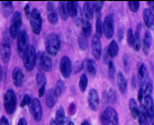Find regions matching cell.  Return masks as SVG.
I'll use <instances>...</instances> for the list:
<instances>
[{"label":"cell","instance_id":"obj_50","mask_svg":"<svg viewBox=\"0 0 154 125\" xmlns=\"http://www.w3.org/2000/svg\"><path fill=\"white\" fill-rule=\"evenodd\" d=\"M150 120L151 121L149 122V125H154V117L153 118H150Z\"/></svg>","mask_w":154,"mask_h":125},{"label":"cell","instance_id":"obj_13","mask_svg":"<svg viewBox=\"0 0 154 125\" xmlns=\"http://www.w3.org/2000/svg\"><path fill=\"white\" fill-rule=\"evenodd\" d=\"M88 104H89V107L92 111H97L99 107V104H100V98L96 89H91L89 91V95H88Z\"/></svg>","mask_w":154,"mask_h":125},{"label":"cell","instance_id":"obj_47","mask_svg":"<svg viewBox=\"0 0 154 125\" xmlns=\"http://www.w3.org/2000/svg\"><path fill=\"white\" fill-rule=\"evenodd\" d=\"M17 125H27V121H26L25 118H20V120L18 121Z\"/></svg>","mask_w":154,"mask_h":125},{"label":"cell","instance_id":"obj_26","mask_svg":"<svg viewBox=\"0 0 154 125\" xmlns=\"http://www.w3.org/2000/svg\"><path fill=\"white\" fill-rule=\"evenodd\" d=\"M81 26H82V34L85 35L86 37L91 35V24L88 19H82L81 20Z\"/></svg>","mask_w":154,"mask_h":125},{"label":"cell","instance_id":"obj_37","mask_svg":"<svg viewBox=\"0 0 154 125\" xmlns=\"http://www.w3.org/2000/svg\"><path fill=\"white\" fill-rule=\"evenodd\" d=\"M138 122L140 125H147L149 124V117L146 115V113L143 111L142 113H140V116H138Z\"/></svg>","mask_w":154,"mask_h":125},{"label":"cell","instance_id":"obj_15","mask_svg":"<svg viewBox=\"0 0 154 125\" xmlns=\"http://www.w3.org/2000/svg\"><path fill=\"white\" fill-rule=\"evenodd\" d=\"M91 48H92V54L96 59H100L101 56V42L100 39L97 37L96 35L92 36L91 39Z\"/></svg>","mask_w":154,"mask_h":125},{"label":"cell","instance_id":"obj_34","mask_svg":"<svg viewBox=\"0 0 154 125\" xmlns=\"http://www.w3.org/2000/svg\"><path fill=\"white\" fill-rule=\"evenodd\" d=\"M87 86H88V78H87L86 74H81L80 80H79V88H80L81 92H83V91L86 90Z\"/></svg>","mask_w":154,"mask_h":125},{"label":"cell","instance_id":"obj_32","mask_svg":"<svg viewBox=\"0 0 154 125\" xmlns=\"http://www.w3.org/2000/svg\"><path fill=\"white\" fill-rule=\"evenodd\" d=\"M103 34V22H101V18L98 17L97 18V20H96V36L97 37H101Z\"/></svg>","mask_w":154,"mask_h":125},{"label":"cell","instance_id":"obj_22","mask_svg":"<svg viewBox=\"0 0 154 125\" xmlns=\"http://www.w3.org/2000/svg\"><path fill=\"white\" fill-rule=\"evenodd\" d=\"M118 52H119V46H118L117 41H111V43L109 44V46L107 48L108 55L110 58H115V56H117Z\"/></svg>","mask_w":154,"mask_h":125},{"label":"cell","instance_id":"obj_49","mask_svg":"<svg viewBox=\"0 0 154 125\" xmlns=\"http://www.w3.org/2000/svg\"><path fill=\"white\" fill-rule=\"evenodd\" d=\"M63 125H74V124H73V122H71L70 120H66V121H65V123Z\"/></svg>","mask_w":154,"mask_h":125},{"label":"cell","instance_id":"obj_28","mask_svg":"<svg viewBox=\"0 0 154 125\" xmlns=\"http://www.w3.org/2000/svg\"><path fill=\"white\" fill-rule=\"evenodd\" d=\"M55 121L57 122V124L59 125H63L66 121V117H65V113L63 111V108H60V109H57V112H56V116H55Z\"/></svg>","mask_w":154,"mask_h":125},{"label":"cell","instance_id":"obj_39","mask_svg":"<svg viewBox=\"0 0 154 125\" xmlns=\"http://www.w3.org/2000/svg\"><path fill=\"white\" fill-rule=\"evenodd\" d=\"M108 65H109V78H110V79H114V77H115V67H114L112 61H109V62H108Z\"/></svg>","mask_w":154,"mask_h":125},{"label":"cell","instance_id":"obj_35","mask_svg":"<svg viewBox=\"0 0 154 125\" xmlns=\"http://www.w3.org/2000/svg\"><path fill=\"white\" fill-rule=\"evenodd\" d=\"M64 89H65V85L63 81H61V80H59V81L56 82V86L55 88H54V90H55L56 92V96L59 97V96H61L63 92H64Z\"/></svg>","mask_w":154,"mask_h":125},{"label":"cell","instance_id":"obj_40","mask_svg":"<svg viewBox=\"0 0 154 125\" xmlns=\"http://www.w3.org/2000/svg\"><path fill=\"white\" fill-rule=\"evenodd\" d=\"M30 100H32V98L29 97V95H25L24 97H23L22 103H20V107H25L26 105H29Z\"/></svg>","mask_w":154,"mask_h":125},{"label":"cell","instance_id":"obj_25","mask_svg":"<svg viewBox=\"0 0 154 125\" xmlns=\"http://www.w3.org/2000/svg\"><path fill=\"white\" fill-rule=\"evenodd\" d=\"M66 8H68V14L71 17H75L78 14V2L75 1H70L66 2Z\"/></svg>","mask_w":154,"mask_h":125},{"label":"cell","instance_id":"obj_8","mask_svg":"<svg viewBox=\"0 0 154 125\" xmlns=\"http://www.w3.org/2000/svg\"><path fill=\"white\" fill-rule=\"evenodd\" d=\"M28 106H29V112H30V114L33 115V117H34L37 122L41 121L42 117H43V109H42L41 102H39L37 98H32L30 104Z\"/></svg>","mask_w":154,"mask_h":125},{"label":"cell","instance_id":"obj_10","mask_svg":"<svg viewBox=\"0 0 154 125\" xmlns=\"http://www.w3.org/2000/svg\"><path fill=\"white\" fill-rule=\"evenodd\" d=\"M142 106L144 112L146 113V115L149 118H153L154 117V103L152 99V96H145L143 97V99L141 100Z\"/></svg>","mask_w":154,"mask_h":125},{"label":"cell","instance_id":"obj_23","mask_svg":"<svg viewBox=\"0 0 154 125\" xmlns=\"http://www.w3.org/2000/svg\"><path fill=\"white\" fill-rule=\"evenodd\" d=\"M140 30H141V25H138L136 32H135V35H134V41H133V45H132V46H133V48H134L135 51H138V50H140V48H141V45H142Z\"/></svg>","mask_w":154,"mask_h":125},{"label":"cell","instance_id":"obj_4","mask_svg":"<svg viewBox=\"0 0 154 125\" xmlns=\"http://www.w3.org/2000/svg\"><path fill=\"white\" fill-rule=\"evenodd\" d=\"M5 109L8 114H13L17 107V97L13 89H8L4 96Z\"/></svg>","mask_w":154,"mask_h":125},{"label":"cell","instance_id":"obj_30","mask_svg":"<svg viewBox=\"0 0 154 125\" xmlns=\"http://www.w3.org/2000/svg\"><path fill=\"white\" fill-rule=\"evenodd\" d=\"M87 70L90 73V76H94L96 74V71H97V67H96V62L91 59H88L87 60Z\"/></svg>","mask_w":154,"mask_h":125},{"label":"cell","instance_id":"obj_16","mask_svg":"<svg viewBox=\"0 0 154 125\" xmlns=\"http://www.w3.org/2000/svg\"><path fill=\"white\" fill-rule=\"evenodd\" d=\"M13 82L16 87H22L24 82V73L19 68H15L13 70Z\"/></svg>","mask_w":154,"mask_h":125},{"label":"cell","instance_id":"obj_44","mask_svg":"<svg viewBox=\"0 0 154 125\" xmlns=\"http://www.w3.org/2000/svg\"><path fill=\"white\" fill-rule=\"evenodd\" d=\"M25 13H26V15L29 17V16H30V7H29V5H26V6H25Z\"/></svg>","mask_w":154,"mask_h":125},{"label":"cell","instance_id":"obj_3","mask_svg":"<svg viewBox=\"0 0 154 125\" xmlns=\"http://www.w3.org/2000/svg\"><path fill=\"white\" fill-rule=\"evenodd\" d=\"M35 65L38 68L39 72L51 71L52 69L51 58L45 52H42V51L38 52V53H36V63H35Z\"/></svg>","mask_w":154,"mask_h":125},{"label":"cell","instance_id":"obj_11","mask_svg":"<svg viewBox=\"0 0 154 125\" xmlns=\"http://www.w3.org/2000/svg\"><path fill=\"white\" fill-rule=\"evenodd\" d=\"M60 71L64 78H69L72 72V63L68 56H63L60 61Z\"/></svg>","mask_w":154,"mask_h":125},{"label":"cell","instance_id":"obj_18","mask_svg":"<svg viewBox=\"0 0 154 125\" xmlns=\"http://www.w3.org/2000/svg\"><path fill=\"white\" fill-rule=\"evenodd\" d=\"M46 105L48 108H52L54 105L56 104V100H57V96H56V92L54 90V88H51V89H48L46 92Z\"/></svg>","mask_w":154,"mask_h":125},{"label":"cell","instance_id":"obj_24","mask_svg":"<svg viewBox=\"0 0 154 125\" xmlns=\"http://www.w3.org/2000/svg\"><path fill=\"white\" fill-rule=\"evenodd\" d=\"M129 111H131V114L134 118H138L140 116V108L137 106V103L135 99H131L129 100Z\"/></svg>","mask_w":154,"mask_h":125},{"label":"cell","instance_id":"obj_9","mask_svg":"<svg viewBox=\"0 0 154 125\" xmlns=\"http://www.w3.org/2000/svg\"><path fill=\"white\" fill-rule=\"evenodd\" d=\"M103 32L107 39H111L115 33V27H114V16L107 15L105 20L103 23Z\"/></svg>","mask_w":154,"mask_h":125},{"label":"cell","instance_id":"obj_42","mask_svg":"<svg viewBox=\"0 0 154 125\" xmlns=\"http://www.w3.org/2000/svg\"><path fill=\"white\" fill-rule=\"evenodd\" d=\"M103 5V2H92V8H94V11L100 13Z\"/></svg>","mask_w":154,"mask_h":125},{"label":"cell","instance_id":"obj_17","mask_svg":"<svg viewBox=\"0 0 154 125\" xmlns=\"http://www.w3.org/2000/svg\"><path fill=\"white\" fill-rule=\"evenodd\" d=\"M143 17H144V23L147 26V28H154V14L151 9H145L143 11Z\"/></svg>","mask_w":154,"mask_h":125},{"label":"cell","instance_id":"obj_51","mask_svg":"<svg viewBox=\"0 0 154 125\" xmlns=\"http://www.w3.org/2000/svg\"><path fill=\"white\" fill-rule=\"evenodd\" d=\"M147 5H149V6H151V7H154V2H152V1H149V2H147Z\"/></svg>","mask_w":154,"mask_h":125},{"label":"cell","instance_id":"obj_45","mask_svg":"<svg viewBox=\"0 0 154 125\" xmlns=\"http://www.w3.org/2000/svg\"><path fill=\"white\" fill-rule=\"evenodd\" d=\"M47 10H48V13H52V11H54V8H53V4H52V2H48V4H47Z\"/></svg>","mask_w":154,"mask_h":125},{"label":"cell","instance_id":"obj_1","mask_svg":"<svg viewBox=\"0 0 154 125\" xmlns=\"http://www.w3.org/2000/svg\"><path fill=\"white\" fill-rule=\"evenodd\" d=\"M60 46H61V41L59 35L54 34V33L47 35L46 39H45L46 53H48L50 55H53V56L57 55V53L60 51Z\"/></svg>","mask_w":154,"mask_h":125},{"label":"cell","instance_id":"obj_5","mask_svg":"<svg viewBox=\"0 0 154 125\" xmlns=\"http://www.w3.org/2000/svg\"><path fill=\"white\" fill-rule=\"evenodd\" d=\"M29 23L33 33L38 35L41 33V30H42V16H41V13H39L38 9L34 8L30 11Z\"/></svg>","mask_w":154,"mask_h":125},{"label":"cell","instance_id":"obj_36","mask_svg":"<svg viewBox=\"0 0 154 125\" xmlns=\"http://www.w3.org/2000/svg\"><path fill=\"white\" fill-rule=\"evenodd\" d=\"M47 19H48V22L51 23L52 25H55V24H57V22H59V15H57L55 11L48 13V15H47Z\"/></svg>","mask_w":154,"mask_h":125},{"label":"cell","instance_id":"obj_21","mask_svg":"<svg viewBox=\"0 0 154 125\" xmlns=\"http://www.w3.org/2000/svg\"><path fill=\"white\" fill-rule=\"evenodd\" d=\"M83 13H85V18L88 19L89 22L94 18L92 2H85V5H83Z\"/></svg>","mask_w":154,"mask_h":125},{"label":"cell","instance_id":"obj_19","mask_svg":"<svg viewBox=\"0 0 154 125\" xmlns=\"http://www.w3.org/2000/svg\"><path fill=\"white\" fill-rule=\"evenodd\" d=\"M151 44H152V36H151V33L149 30H146L144 33V37H143V41H142V46H143V51L145 54H149L151 48Z\"/></svg>","mask_w":154,"mask_h":125},{"label":"cell","instance_id":"obj_7","mask_svg":"<svg viewBox=\"0 0 154 125\" xmlns=\"http://www.w3.org/2000/svg\"><path fill=\"white\" fill-rule=\"evenodd\" d=\"M22 15L19 11H16L14 14L13 18H11V25H10V28H9V34L10 36L15 39L17 37L18 34L20 33V27H22Z\"/></svg>","mask_w":154,"mask_h":125},{"label":"cell","instance_id":"obj_27","mask_svg":"<svg viewBox=\"0 0 154 125\" xmlns=\"http://www.w3.org/2000/svg\"><path fill=\"white\" fill-rule=\"evenodd\" d=\"M59 13H60V17L62 19L66 20L69 17V14H68V8H66V2H62L61 1L59 4Z\"/></svg>","mask_w":154,"mask_h":125},{"label":"cell","instance_id":"obj_43","mask_svg":"<svg viewBox=\"0 0 154 125\" xmlns=\"http://www.w3.org/2000/svg\"><path fill=\"white\" fill-rule=\"evenodd\" d=\"M0 125H10L9 124V121L7 120V117H2L0 120Z\"/></svg>","mask_w":154,"mask_h":125},{"label":"cell","instance_id":"obj_31","mask_svg":"<svg viewBox=\"0 0 154 125\" xmlns=\"http://www.w3.org/2000/svg\"><path fill=\"white\" fill-rule=\"evenodd\" d=\"M2 10H4V15L6 17H8L10 14L13 13V2H9V1H6V2H2Z\"/></svg>","mask_w":154,"mask_h":125},{"label":"cell","instance_id":"obj_41","mask_svg":"<svg viewBox=\"0 0 154 125\" xmlns=\"http://www.w3.org/2000/svg\"><path fill=\"white\" fill-rule=\"evenodd\" d=\"M127 41H128V44L132 46L133 45V41H134V34H133V30L132 28H129L127 30Z\"/></svg>","mask_w":154,"mask_h":125},{"label":"cell","instance_id":"obj_20","mask_svg":"<svg viewBox=\"0 0 154 125\" xmlns=\"http://www.w3.org/2000/svg\"><path fill=\"white\" fill-rule=\"evenodd\" d=\"M117 85L122 94H125L127 90V81H126V78L124 77V74L122 72L117 73Z\"/></svg>","mask_w":154,"mask_h":125},{"label":"cell","instance_id":"obj_14","mask_svg":"<svg viewBox=\"0 0 154 125\" xmlns=\"http://www.w3.org/2000/svg\"><path fill=\"white\" fill-rule=\"evenodd\" d=\"M0 58L2 62L7 63L9 62L10 58H11V48H10V44L7 42H2L0 45Z\"/></svg>","mask_w":154,"mask_h":125},{"label":"cell","instance_id":"obj_33","mask_svg":"<svg viewBox=\"0 0 154 125\" xmlns=\"http://www.w3.org/2000/svg\"><path fill=\"white\" fill-rule=\"evenodd\" d=\"M36 83H37V86L39 88L46 85V77H45V74L43 72H38L37 73V76H36Z\"/></svg>","mask_w":154,"mask_h":125},{"label":"cell","instance_id":"obj_52","mask_svg":"<svg viewBox=\"0 0 154 125\" xmlns=\"http://www.w3.org/2000/svg\"><path fill=\"white\" fill-rule=\"evenodd\" d=\"M81 125H90V124H89V122H88V121H85V122H82Z\"/></svg>","mask_w":154,"mask_h":125},{"label":"cell","instance_id":"obj_12","mask_svg":"<svg viewBox=\"0 0 154 125\" xmlns=\"http://www.w3.org/2000/svg\"><path fill=\"white\" fill-rule=\"evenodd\" d=\"M27 46H28V44H27V33H26V30H20V33L17 36L18 54L20 56H23V54H24V52H25Z\"/></svg>","mask_w":154,"mask_h":125},{"label":"cell","instance_id":"obj_38","mask_svg":"<svg viewBox=\"0 0 154 125\" xmlns=\"http://www.w3.org/2000/svg\"><path fill=\"white\" fill-rule=\"evenodd\" d=\"M128 8L132 10L133 13H136L137 10H138V8H140V2L138 1H129Z\"/></svg>","mask_w":154,"mask_h":125},{"label":"cell","instance_id":"obj_48","mask_svg":"<svg viewBox=\"0 0 154 125\" xmlns=\"http://www.w3.org/2000/svg\"><path fill=\"white\" fill-rule=\"evenodd\" d=\"M44 92H45V86H44V87H41V88H39V92H38L39 97H42V96L44 95Z\"/></svg>","mask_w":154,"mask_h":125},{"label":"cell","instance_id":"obj_6","mask_svg":"<svg viewBox=\"0 0 154 125\" xmlns=\"http://www.w3.org/2000/svg\"><path fill=\"white\" fill-rule=\"evenodd\" d=\"M101 123L103 125H118L119 120H118V114L114 108L107 107L105 112L101 115Z\"/></svg>","mask_w":154,"mask_h":125},{"label":"cell","instance_id":"obj_29","mask_svg":"<svg viewBox=\"0 0 154 125\" xmlns=\"http://www.w3.org/2000/svg\"><path fill=\"white\" fill-rule=\"evenodd\" d=\"M78 44H79V48L81 50H87L88 48V37H86L83 34H80L78 37Z\"/></svg>","mask_w":154,"mask_h":125},{"label":"cell","instance_id":"obj_2","mask_svg":"<svg viewBox=\"0 0 154 125\" xmlns=\"http://www.w3.org/2000/svg\"><path fill=\"white\" fill-rule=\"evenodd\" d=\"M23 63L27 71H32L36 63V52L33 45H28L23 54Z\"/></svg>","mask_w":154,"mask_h":125},{"label":"cell","instance_id":"obj_46","mask_svg":"<svg viewBox=\"0 0 154 125\" xmlns=\"http://www.w3.org/2000/svg\"><path fill=\"white\" fill-rule=\"evenodd\" d=\"M74 112H75V105L71 104L70 105V114H74Z\"/></svg>","mask_w":154,"mask_h":125}]
</instances>
